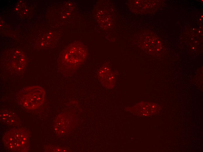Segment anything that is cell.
<instances>
[{"label": "cell", "instance_id": "6da1fadb", "mask_svg": "<svg viewBox=\"0 0 203 152\" xmlns=\"http://www.w3.org/2000/svg\"><path fill=\"white\" fill-rule=\"evenodd\" d=\"M85 46L79 42L69 44L62 52L59 59V69L64 76L74 73L85 62L87 56Z\"/></svg>", "mask_w": 203, "mask_h": 152}, {"label": "cell", "instance_id": "7a4b0ae2", "mask_svg": "<svg viewBox=\"0 0 203 152\" xmlns=\"http://www.w3.org/2000/svg\"><path fill=\"white\" fill-rule=\"evenodd\" d=\"M30 134L27 130L22 128L13 129L4 134L2 141L4 146L13 152H26L30 146Z\"/></svg>", "mask_w": 203, "mask_h": 152}, {"label": "cell", "instance_id": "3957f363", "mask_svg": "<svg viewBox=\"0 0 203 152\" xmlns=\"http://www.w3.org/2000/svg\"><path fill=\"white\" fill-rule=\"evenodd\" d=\"M45 92L44 89L38 85L25 87L20 91L18 101L23 107L29 110L37 109L42 104Z\"/></svg>", "mask_w": 203, "mask_h": 152}, {"label": "cell", "instance_id": "277c9868", "mask_svg": "<svg viewBox=\"0 0 203 152\" xmlns=\"http://www.w3.org/2000/svg\"><path fill=\"white\" fill-rule=\"evenodd\" d=\"M74 123V119L69 113H62L56 118L54 125V130L56 134L63 136L69 132Z\"/></svg>", "mask_w": 203, "mask_h": 152}, {"label": "cell", "instance_id": "5b68a950", "mask_svg": "<svg viewBox=\"0 0 203 152\" xmlns=\"http://www.w3.org/2000/svg\"><path fill=\"white\" fill-rule=\"evenodd\" d=\"M25 58L20 52H16L12 56L8 69L13 73L18 74L23 72L25 69Z\"/></svg>", "mask_w": 203, "mask_h": 152}, {"label": "cell", "instance_id": "8992f818", "mask_svg": "<svg viewBox=\"0 0 203 152\" xmlns=\"http://www.w3.org/2000/svg\"><path fill=\"white\" fill-rule=\"evenodd\" d=\"M98 79L105 87L111 88L113 85V77L112 73L106 66L102 68L98 73Z\"/></svg>", "mask_w": 203, "mask_h": 152}, {"label": "cell", "instance_id": "52a82bcc", "mask_svg": "<svg viewBox=\"0 0 203 152\" xmlns=\"http://www.w3.org/2000/svg\"><path fill=\"white\" fill-rule=\"evenodd\" d=\"M1 121L8 125H12L18 122V118L14 112L8 110H4L0 112Z\"/></svg>", "mask_w": 203, "mask_h": 152}, {"label": "cell", "instance_id": "ba28073f", "mask_svg": "<svg viewBox=\"0 0 203 152\" xmlns=\"http://www.w3.org/2000/svg\"><path fill=\"white\" fill-rule=\"evenodd\" d=\"M45 151L47 152H65L67 151L64 148L59 147L51 145L46 146Z\"/></svg>", "mask_w": 203, "mask_h": 152}]
</instances>
